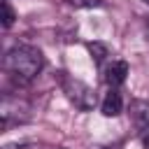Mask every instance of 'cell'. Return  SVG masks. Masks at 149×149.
Returning <instances> with one entry per match:
<instances>
[{
	"label": "cell",
	"mask_w": 149,
	"mask_h": 149,
	"mask_svg": "<svg viewBox=\"0 0 149 149\" xmlns=\"http://www.w3.org/2000/svg\"><path fill=\"white\" fill-rule=\"evenodd\" d=\"M126 77H128V63H126V61H112V63L105 68V81H107L112 88L121 86V84L126 81Z\"/></svg>",
	"instance_id": "obj_5"
},
{
	"label": "cell",
	"mask_w": 149,
	"mask_h": 149,
	"mask_svg": "<svg viewBox=\"0 0 149 149\" xmlns=\"http://www.w3.org/2000/svg\"><path fill=\"white\" fill-rule=\"evenodd\" d=\"M68 2L77 9H88V7H100L102 5V0H68Z\"/></svg>",
	"instance_id": "obj_9"
},
{
	"label": "cell",
	"mask_w": 149,
	"mask_h": 149,
	"mask_svg": "<svg viewBox=\"0 0 149 149\" xmlns=\"http://www.w3.org/2000/svg\"><path fill=\"white\" fill-rule=\"evenodd\" d=\"M5 72L19 81V84H28L33 81L40 72H42V65H44V58H42V51L35 49V47H28V44H16L12 47L7 54H5Z\"/></svg>",
	"instance_id": "obj_1"
},
{
	"label": "cell",
	"mask_w": 149,
	"mask_h": 149,
	"mask_svg": "<svg viewBox=\"0 0 149 149\" xmlns=\"http://www.w3.org/2000/svg\"><path fill=\"white\" fill-rule=\"evenodd\" d=\"M133 116H135L137 128H140V133L144 135V140H149V102L135 100V102H133Z\"/></svg>",
	"instance_id": "obj_6"
},
{
	"label": "cell",
	"mask_w": 149,
	"mask_h": 149,
	"mask_svg": "<svg viewBox=\"0 0 149 149\" xmlns=\"http://www.w3.org/2000/svg\"><path fill=\"white\" fill-rule=\"evenodd\" d=\"M61 88H63L65 98H68L77 109H81V112L93 109V107H95V102H98L95 91H93L88 84H84L81 79H74V77L63 74V77H61Z\"/></svg>",
	"instance_id": "obj_2"
},
{
	"label": "cell",
	"mask_w": 149,
	"mask_h": 149,
	"mask_svg": "<svg viewBox=\"0 0 149 149\" xmlns=\"http://www.w3.org/2000/svg\"><path fill=\"white\" fill-rule=\"evenodd\" d=\"M86 49H88V54H91V58H93L95 63H102L105 56H109V51H107V47H105L102 42H88Z\"/></svg>",
	"instance_id": "obj_7"
},
{
	"label": "cell",
	"mask_w": 149,
	"mask_h": 149,
	"mask_svg": "<svg viewBox=\"0 0 149 149\" xmlns=\"http://www.w3.org/2000/svg\"><path fill=\"white\" fill-rule=\"evenodd\" d=\"M100 112H102L107 119L119 116V114L123 112V98H121V93H119L116 88H109V91L105 93V98H102V102H100Z\"/></svg>",
	"instance_id": "obj_4"
},
{
	"label": "cell",
	"mask_w": 149,
	"mask_h": 149,
	"mask_svg": "<svg viewBox=\"0 0 149 149\" xmlns=\"http://www.w3.org/2000/svg\"><path fill=\"white\" fill-rule=\"evenodd\" d=\"M2 128H9L14 121H26L28 119V105L19 98H12V95H5L2 98Z\"/></svg>",
	"instance_id": "obj_3"
},
{
	"label": "cell",
	"mask_w": 149,
	"mask_h": 149,
	"mask_svg": "<svg viewBox=\"0 0 149 149\" xmlns=\"http://www.w3.org/2000/svg\"><path fill=\"white\" fill-rule=\"evenodd\" d=\"M14 19H16V14H14L12 5H9V0H5V2H2V26L9 28V26L14 23Z\"/></svg>",
	"instance_id": "obj_8"
}]
</instances>
